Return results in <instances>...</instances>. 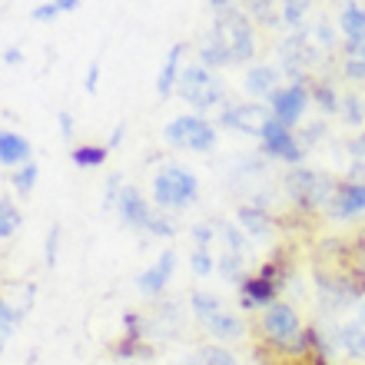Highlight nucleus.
Here are the masks:
<instances>
[{"instance_id":"nucleus-26","label":"nucleus","mask_w":365,"mask_h":365,"mask_svg":"<svg viewBox=\"0 0 365 365\" xmlns=\"http://www.w3.org/2000/svg\"><path fill=\"white\" fill-rule=\"evenodd\" d=\"M240 222L246 226V232H250V236H262V232L269 230V216H266L262 210H252V206L240 210Z\"/></svg>"},{"instance_id":"nucleus-36","label":"nucleus","mask_w":365,"mask_h":365,"mask_svg":"<svg viewBox=\"0 0 365 365\" xmlns=\"http://www.w3.org/2000/svg\"><path fill=\"white\" fill-rule=\"evenodd\" d=\"M212 236H216V232L210 230V226H192V240H196V250H206V246H210L212 242Z\"/></svg>"},{"instance_id":"nucleus-11","label":"nucleus","mask_w":365,"mask_h":365,"mask_svg":"<svg viewBox=\"0 0 365 365\" xmlns=\"http://www.w3.org/2000/svg\"><path fill=\"white\" fill-rule=\"evenodd\" d=\"M113 210L120 212V222L133 226V230H150V222H153V216H156V210L143 200V192L136 190V186H123V190H120Z\"/></svg>"},{"instance_id":"nucleus-42","label":"nucleus","mask_w":365,"mask_h":365,"mask_svg":"<svg viewBox=\"0 0 365 365\" xmlns=\"http://www.w3.org/2000/svg\"><path fill=\"white\" fill-rule=\"evenodd\" d=\"M359 322H362V326H365V306H362V319H359Z\"/></svg>"},{"instance_id":"nucleus-30","label":"nucleus","mask_w":365,"mask_h":365,"mask_svg":"<svg viewBox=\"0 0 365 365\" xmlns=\"http://www.w3.org/2000/svg\"><path fill=\"white\" fill-rule=\"evenodd\" d=\"M146 232H153V236H163V240H170V236H176V226L170 216H163V212H156L153 222H150V230Z\"/></svg>"},{"instance_id":"nucleus-19","label":"nucleus","mask_w":365,"mask_h":365,"mask_svg":"<svg viewBox=\"0 0 365 365\" xmlns=\"http://www.w3.org/2000/svg\"><path fill=\"white\" fill-rule=\"evenodd\" d=\"M200 60H202V67H210V70L230 67V63H232L230 53H226V47H222L220 40H216V34H212V30L200 40Z\"/></svg>"},{"instance_id":"nucleus-7","label":"nucleus","mask_w":365,"mask_h":365,"mask_svg":"<svg viewBox=\"0 0 365 365\" xmlns=\"http://www.w3.org/2000/svg\"><path fill=\"white\" fill-rule=\"evenodd\" d=\"M272 120V110L259 100H246V103H232V106H222L220 113V123L226 130H236V133H246V136H259L262 126Z\"/></svg>"},{"instance_id":"nucleus-3","label":"nucleus","mask_w":365,"mask_h":365,"mask_svg":"<svg viewBox=\"0 0 365 365\" xmlns=\"http://www.w3.org/2000/svg\"><path fill=\"white\" fill-rule=\"evenodd\" d=\"M200 196V182L196 176L186 170V166H163L160 173L153 176V206L156 210H182V206H190L192 200Z\"/></svg>"},{"instance_id":"nucleus-10","label":"nucleus","mask_w":365,"mask_h":365,"mask_svg":"<svg viewBox=\"0 0 365 365\" xmlns=\"http://www.w3.org/2000/svg\"><path fill=\"white\" fill-rule=\"evenodd\" d=\"M309 100H312V93H309L302 83H289V87H279L276 93L269 96V110L279 123L296 126L299 120H302V113H306Z\"/></svg>"},{"instance_id":"nucleus-20","label":"nucleus","mask_w":365,"mask_h":365,"mask_svg":"<svg viewBox=\"0 0 365 365\" xmlns=\"http://www.w3.org/2000/svg\"><path fill=\"white\" fill-rule=\"evenodd\" d=\"M106 156H110V146L83 143V146H73V150H70V163L80 166V170H96V166L106 163Z\"/></svg>"},{"instance_id":"nucleus-38","label":"nucleus","mask_w":365,"mask_h":365,"mask_svg":"<svg viewBox=\"0 0 365 365\" xmlns=\"http://www.w3.org/2000/svg\"><path fill=\"white\" fill-rule=\"evenodd\" d=\"M4 63H7V67H20V63H24V50H20V47H7V50H4Z\"/></svg>"},{"instance_id":"nucleus-32","label":"nucleus","mask_w":365,"mask_h":365,"mask_svg":"<svg viewBox=\"0 0 365 365\" xmlns=\"http://www.w3.org/2000/svg\"><path fill=\"white\" fill-rule=\"evenodd\" d=\"M60 10L53 0H47V4H37V7L30 10V20H43V24H50V20H57Z\"/></svg>"},{"instance_id":"nucleus-16","label":"nucleus","mask_w":365,"mask_h":365,"mask_svg":"<svg viewBox=\"0 0 365 365\" xmlns=\"http://www.w3.org/2000/svg\"><path fill=\"white\" fill-rule=\"evenodd\" d=\"M180 63H182V43H176V47H170L163 67H160V77H156V96L160 100H166L176 90V83H180V73H182Z\"/></svg>"},{"instance_id":"nucleus-24","label":"nucleus","mask_w":365,"mask_h":365,"mask_svg":"<svg viewBox=\"0 0 365 365\" xmlns=\"http://www.w3.org/2000/svg\"><path fill=\"white\" fill-rule=\"evenodd\" d=\"M309 10H312V0H282V4H279V17H282V24H289V27H302V20L309 17Z\"/></svg>"},{"instance_id":"nucleus-31","label":"nucleus","mask_w":365,"mask_h":365,"mask_svg":"<svg viewBox=\"0 0 365 365\" xmlns=\"http://www.w3.org/2000/svg\"><path fill=\"white\" fill-rule=\"evenodd\" d=\"M57 246H60V226H50L47 246H43V256H47V266H50V269L57 266Z\"/></svg>"},{"instance_id":"nucleus-37","label":"nucleus","mask_w":365,"mask_h":365,"mask_svg":"<svg viewBox=\"0 0 365 365\" xmlns=\"http://www.w3.org/2000/svg\"><path fill=\"white\" fill-rule=\"evenodd\" d=\"M57 123H60V133H63V140H70V136H73V116H70L67 110H60V113H57Z\"/></svg>"},{"instance_id":"nucleus-5","label":"nucleus","mask_w":365,"mask_h":365,"mask_svg":"<svg viewBox=\"0 0 365 365\" xmlns=\"http://www.w3.org/2000/svg\"><path fill=\"white\" fill-rule=\"evenodd\" d=\"M163 140L173 150H190V153H212L220 136H216V126L206 120V116H173L163 130Z\"/></svg>"},{"instance_id":"nucleus-8","label":"nucleus","mask_w":365,"mask_h":365,"mask_svg":"<svg viewBox=\"0 0 365 365\" xmlns=\"http://www.w3.org/2000/svg\"><path fill=\"white\" fill-rule=\"evenodd\" d=\"M259 143H262V153H266V156H276V160H282V163H302V156H306V146L296 140L292 126L279 123L276 116H272L269 123L262 126Z\"/></svg>"},{"instance_id":"nucleus-39","label":"nucleus","mask_w":365,"mask_h":365,"mask_svg":"<svg viewBox=\"0 0 365 365\" xmlns=\"http://www.w3.org/2000/svg\"><path fill=\"white\" fill-rule=\"evenodd\" d=\"M123 136H126V123H116V126H113V133H110V140H106V146H110V150H116Z\"/></svg>"},{"instance_id":"nucleus-41","label":"nucleus","mask_w":365,"mask_h":365,"mask_svg":"<svg viewBox=\"0 0 365 365\" xmlns=\"http://www.w3.org/2000/svg\"><path fill=\"white\" fill-rule=\"evenodd\" d=\"M210 4H212V7H216V10H226V7H230V4H232V0H210Z\"/></svg>"},{"instance_id":"nucleus-12","label":"nucleus","mask_w":365,"mask_h":365,"mask_svg":"<svg viewBox=\"0 0 365 365\" xmlns=\"http://www.w3.org/2000/svg\"><path fill=\"white\" fill-rule=\"evenodd\" d=\"M173 272H176V252L166 250V252H160V259H156L150 269H143L136 276V289L150 299L163 296V289H166V282L173 279Z\"/></svg>"},{"instance_id":"nucleus-6","label":"nucleus","mask_w":365,"mask_h":365,"mask_svg":"<svg viewBox=\"0 0 365 365\" xmlns=\"http://www.w3.org/2000/svg\"><path fill=\"white\" fill-rule=\"evenodd\" d=\"M190 302H192V312L200 316V322L210 329V336H216L220 342L240 339L242 332H246L242 319L236 316V312H230V309L222 306L216 296H210V292H192Z\"/></svg>"},{"instance_id":"nucleus-28","label":"nucleus","mask_w":365,"mask_h":365,"mask_svg":"<svg viewBox=\"0 0 365 365\" xmlns=\"http://www.w3.org/2000/svg\"><path fill=\"white\" fill-rule=\"evenodd\" d=\"M190 266H192V272H196V276H210V272L216 269V259H212L210 250H196L190 256Z\"/></svg>"},{"instance_id":"nucleus-27","label":"nucleus","mask_w":365,"mask_h":365,"mask_svg":"<svg viewBox=\"0 0 365 365\" xmlns=\"http://www.w3.org/2000/svg\"><path fill=\"white\" fill-rule=\"evenodd\" d=\"M196 362L200 365H236V359L222 346H202L200 352H196Z\"/></svg>"},{"instance_id":"nucleus-21","label":"nucleus","mask_w":365,"mask_h":365,"mask_svg":"<svg viewBox=\"0 0 365 365\" xmlns=\"http://www.w3.org/2000/svg\"><path fill=\"white\" fill-rule=\"evenodd\" d=\"M339 27H342L346 40H365V7H359V4H346L342 17H339Z\"/></svg>"},{"instance_id":"nucleus-35","label":"nucleus","mask_w":365,"mask_h":365,"mask_svg":"<svg viewBox=\"0 0 365 365\" xmlns=\"http://www.w3.org/2000/svg\"><path fill=\"white\" fill-rule=\"evenodd\" d=\"M96 83H100V60H93V63L87 67V77H83V90L93 96V93H96Z\"/></svg>"},{"instance_id":"nucleus-9","label":"nucleus","mask_w":365,"mask_h":365,"mask_svg":"<svg viewBox=\"0 0 365 365\" xmlns=\"http://www.w3.org/2000/svg\"><path fill=\"white\" fill-rule=\"evenodd\" d=\"M289 192H292V200L302 202V206H319V202H329L332 200V192H336V182H329L326 176L312 173V170H292L286 180Z\"/></svg>"},{"instance_id":"nucleus-33","label":"nucleus","mask_w":365,"mask_h":365,"mask_svg":"<svg viewBox=\"0 0 365 365\" xmlns=\"http://www.w3.org/2000/svg\"><path fill=\"white\" fill-rule=\"evenodd\" d=\"M316 100L322 103V110H329V113H336L339 106H342V100L332 93V87H316Z\"/></svg>"},{"instance_id":"nucleus-2","label":"nucleus","mask_w":365,"mask_h":365,"mask_svg":"<svg viewBox=\"0 0 365 365\" xmlns=\"http://www.w3.org/2000/svg\"><path fill=\"white\" fill-rule=\"evenodd\" d=\"M176 93H180L192 110H200V116L206 113V110H216V106L226 103V83H222V77L212 73L210 67H202V63L182 67Z\"/></svg>"},{"instance_id":"nucleus-22","label":"nucleus","mask_w":365,"mask_h":365,"mask_svg":"<svg viewBox=\"0 0 365 365\" xmlns=\"http://www.w3.org/2000/svg\"><path fill=\"white\" fill-rule=\"evenodd\" d=\"M339 346L346 349L352 359H365V326L362 322H349L339 329Z\"/></svg>"},{"instance_id":"nucleus-15","label":"nucleus","mask_w":365,"mask_h":365,"mask_svg":"<svg viewBox=\"0 0 365 365\" xmlns=\"http://www.w3.org/2000/svg\"><path fill=\"white\" fill-rule=\"evenodd\" d=\"M30 156H34V146L27 136H20L17 130H0V166L17 170V166L30 163Z\"/></svg>"},{"instance_id":"nucleus-13","label":"nucleus","mask_w":365,"mask_h":365,"mask_svg":"<svg viewBox=\"0 0 365 365\" xmlns=\"http://www.w3.org/2000/svg\"><path fill=\"white\" fill-rule=\"evenodd\" d=\"M276 266H262L259 276H250L242 282V299L240 306L242 309H256V306H269L272 299H276Z\"/></svg>"},{"instance_id":"nucleus-14","label":"nucleus","mask_w":365,"mask_h":365,"mask_svg":"<svg viewBox=\"0 0 365 365\" xmlns=\"http://www.w3.org/2000/svg\"><path fill=\"white\" fill-rule=\"evenodd\" d=\"M329 210L339 220H349V216H359L365 210V182L362 180H346L339 182L332 200H329Z\"/></svg>"},{"instance_id":"nucleus-40","label":"nucleus","mask_w":365,"mask_h":365,"mask_svg":"<svg viewBox=\"0 0 365 365\" xmlns=\"http://www.w3.org/2000/svg\"><path fill=\"white\" fill-rule=\"evenodd\" d=\"M53 4H57L60 14H73V10L80 7V0H53Z\"/></svg>"},{"instance_id":"nucleus-17","label":"nucleus","mask_w":365,"mask_h":365,"mask_svg":"<svg viewBox=\"0 0 365 365\" xmlns=\"http://www.w3.org/2000/svg\"><path fill=\"white\" fill-rule=\"evenodd\" d=\"M246 90H250L252 96H272L279 90V70L276 67H252L250 73H246Z\"/></svg>"},{"instance_id":"nucleus-4","label":"nucleus","mask_w":365,"mask_h":365,"mask_svg":"<svg viewBox=\"0 0 365 365\" xmlns=\"http://www.w3.org/2000/svg\"><path fill=\"white\" fill-rule=\"evenodd\" d=\"M212 34H216V40L226 47V53H230L232 63L250 60L252 50H256V30H252V20L236 7L220 10V17H216V24H212Z\"/></svg>"},{"instance_id":"nucleus-25","label":"nucleus","mask_w":365,"mask_h":365,"mask_svg":"<svg viewBox=\"0 0 365 365\" xmlns=\"http://www.w3.org/2000/svg\"><path fill=\"white\" fill-rule=\"evenodd\" d=\"M20 222H24L20 210L7 200V196H0V240H10V236L20 230Z\"/></svg>"},{"instance_id":"nucleus-1","label":"nucleus","mask_w":365,"mask_h":365,"mask_svg":"<svg viewBox=\"0 0 365 365\" xmlns=\"http://www.w3.org/2000/svg\"><path fill=\"white\" fill-rule=\"evenodd\" d=\"M262 336L279 349H292V352H306L316 342V332H306L299 322L296 309L286 302H269L262 312Z\"/></svg>"},{"instance_id":"nucleus-23","label":"nucleus","mask_w":365,"mask_h":365,"mask_svg":"<svg viewBox=\"0 0 365 365\" xmlns=\"http://www.w3.org/2000/svg\"><path fill=\"white\" fill-rule=\"evenodd\" d=\"M37 180H40V166L34 163V160H30V163H24V166H17V170L10 173V186H14V192H17V196L34 192Z\"/></svg>"},{"instance_id":"nucleus-29","label":"nucleus","mask_w":365,"mask_h":365,"mask_svg":"<svg viewBox=\"0 0 365 365\" xmlns=\"http://www.w3.org/2000/svg\"><path fill=\"white\" fill-rule=\"evenodd\" d=\"M339 110L346 113V123L349 126L362 123V100H359V96H342V106H339Z\"/></svg>"},{"instance_id":"nucleus-18","label":"nucleus","mask_w":365,"mask_h":365,"mask_svg":"<svg viewBox=\"0 0 365 365\" xmlns=\"http://www.w3.org/2000/svg\"><path fill=\"white\" fill-rule=\"evenodd\" d=\"M342 67H346L349 80H365V40H346Z\"/></svg>"},{"instance_id":"nucleus-34","label":"nucleus","mask_w":365,"mask_h":365,"mask_svg":"<svg viewBox=\"0 0 365 365\" xmlns=\"http://www.w3.org/2000/svg\"><path fill=\"white\" fill-rule=\"evenodd\" d=\"M316 43H319V50H332L336 47V34H332V27L329 24H316Z\"/></svg>"}]
</instances>
